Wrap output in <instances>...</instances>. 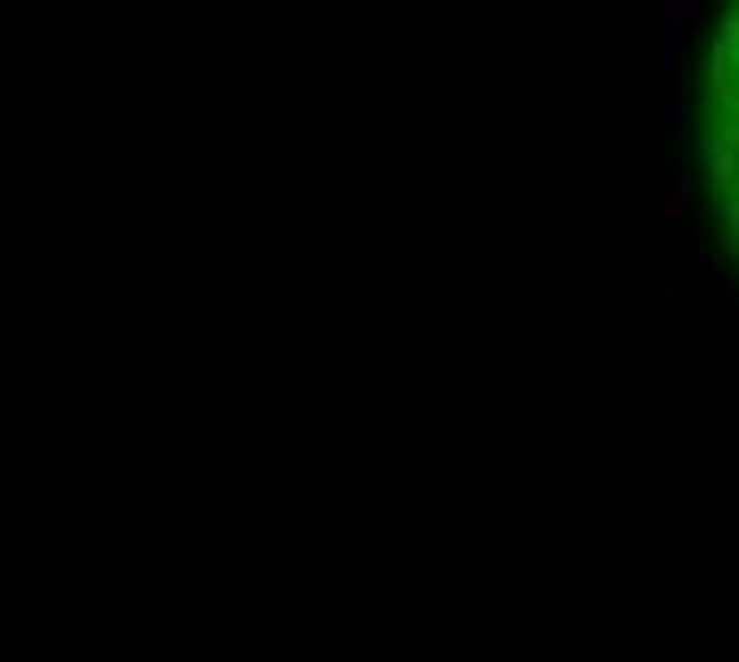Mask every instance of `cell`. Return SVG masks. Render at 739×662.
Returning <instances> with one entry per match:
<instances>
[{
    "instance_id": "cell-1",
    "label": "cell",
    "mask_w": 739,
    "mask_h": 662,
    "mask_svg": "<svg viewBox=\"0 0 739 662\" xmlns=\"http://www.w3.org/2000/svg\"><path fill=\"white\" fill-rule=\"evenodd\" d=\"M682 211H689V185H682V191H669V204H664V223H682Z\"/></svg>"
}]
</instances>
